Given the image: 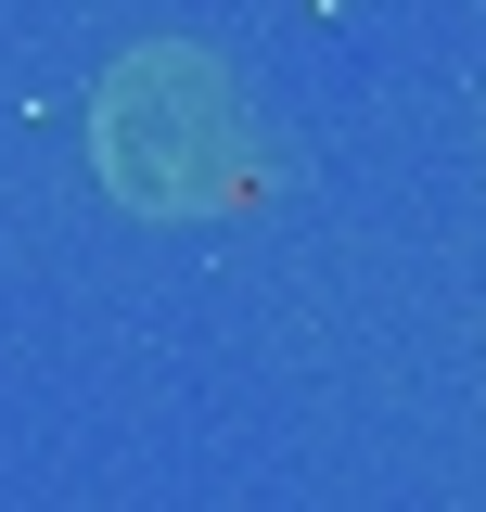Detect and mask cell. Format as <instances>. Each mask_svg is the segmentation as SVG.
<instances>
[{"label": "cell", "mask_w": 486, "mask_h": 512, "mask_svg": "<svg viewBox=\"0 0 486 512\" xmlns=\"http://www.w3.org/2000/svg\"><path fill=\"white\" fill-rule=\"evenodd\" d=\"M103 180L154 218H192L243 180V103L205 52H141L103 90Z\"/></svg>", "instance_id": "1"}]
</instances>
